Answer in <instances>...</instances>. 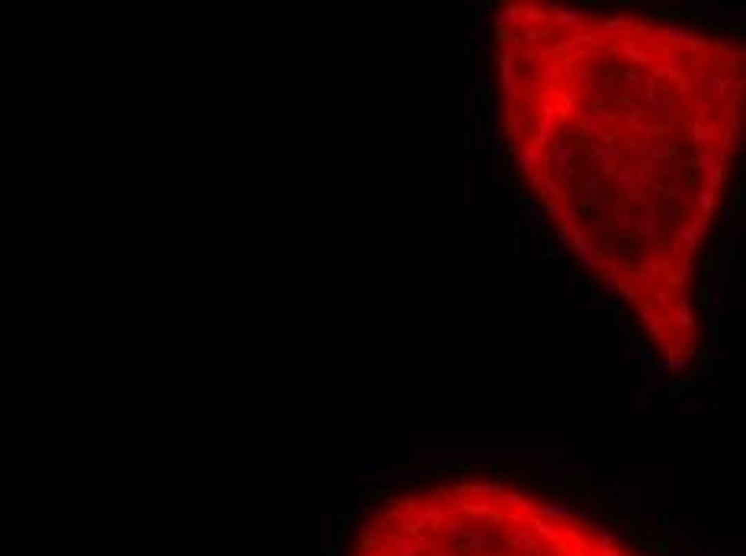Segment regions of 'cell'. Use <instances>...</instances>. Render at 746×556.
Listing matches in <instances>:
<instances>
[{"label": "cell", "instance_id": "1", "mask_svg": "<svg viewBox=\"0 0 746 556\" xmlns=\"http://www.w3.org/2000/svg\"><path fill=\"white\" fill-rule=\"evenodd\" d=\"M505 148L566 251L666 367L701 347L695 267L743 126L734 39L551 0L495 10Z\"/></svg>", "mask_w": 746, "mask_h": 556}, {"label": "cell", "instance_id": "2", "mask_svg": "<svg viewBox=\"0 0 746 556\" xmlns=\"http://www.w3.org/2000/svg\"><path fill=\"white\" fill-rule=\"evenodd\" d=\"M351 556H640L598 521L495 479L396 492L370 508Z\"/></svg>", "mask_w": 746, "mask_h": 556}]
</instances>
